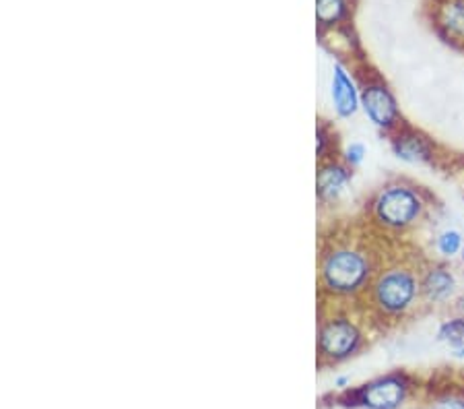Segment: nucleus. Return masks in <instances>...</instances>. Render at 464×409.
Instances as JSON below:
<instances>
[{
  "label": "nucleus",
  "instance_id": "6e6552de",
  "mask_svg": "<svg viewBox=\"0 0 464 409\" xmlns=\"http://www.w3.org/2000/svg\"><path fill=\"white\" fill-rule=\"evenodd\" d=\"M351 178H353V168H349L345 161H336L333 158L322 161L316 176L318 197L322 203H336L345 195Z\"/></svg>",
  "mask_w": 464,
  "mask_h": 409
},
{
  "label": "nucleus",
  "instance_id": "0eeeda50",
  "mask_svg": "<svg viewBox=\"0 0 464 409\" xmlns=\"http://www.w3.org/2000/svg\"><path fill=\"white\" fill-rule=\"evenodd\" d=\"M409 393V383L402 375H386L363 385L357 391L359 405L365 409H399Z\"/></svg>",
  "mask_w": 464,
  "mask_h": 409
},
{
  "label": "nucleus",
  "instance_id": "39448f33",
  "mask_svg": "<svg viewBox=\"0 0 464 409\" xmlns=\"http://www.w3.org/2000/svg\"><path fill=\"white\" fill-rule=\"evenodd\" d=\"M362 108L376 129L391 132L401 126V108L392 89L380 77L365 81L362 87Z\"/></svg>",
  "mask_w": 464,
  "mask_h": 409
},
{
  "label": "nucleus",
  "instance_id": "4468645a",
  "mask_svg": "<svg viewBox=\"0 0 464 409\" xmlns=\"http://www.w3.org/2000/svg\"><path fill=\"white\" fill-rule=\"evenodd\" d=\"M438 339L448 344V347L462 344L464 341V316L460 315V316L448 318V321L441 323L438 329Z\"/></svg>",
  "mask_w": 464,
  "mask_h": 409
},
{
  "label": "nucleus",
  "instance_id": "2eb2a0df",
  "mask_svg": "<svg viewBox=\"0 0 464 409\" xmlns=\"http://www.w3.org/2000/svg\"><path fill=\"white\" fill-rule=\"evenodd\" d=\"M430 409H464V395L460 393H448V395L438 397Z\"/></svg>",
  "mask_w": 464,
  "mask_h": 409
},
{
  "label": "nucleus",
  "instance_id": "1a4fd4ad",
  "mask_svg": "<svg viewBox=\"0 0 464 409\" xmlns=\"http://www.w3.org/2000/svg\"><path fill=\"white\" fill-rule=\"evenodd\" d=\"M333 103L339 118H351L362 108V92L343 64L333 69Z\"/></svg>",
  "mask_w": 464,
  "mask_h": 409
},
{
  "label": "nucleus",
  "instance_id": "f8f14e48",
  "mask_svg": "<svg viewBox=\"0 0 464 409\" xmlns=\"http://www.w3.org/2000/svg\"><path fill=\"white\" fill-rule=\"evenodd\" d=\"M464 248V234L456 228H446L436 236V252L441 260L460 258V252Z\"/></svg>",
  "mask_w": 464,
  "mask_h": 409
},
{
  "label": "nucleus",
  "instance_id": "dca6fc26",
  "mask_svg": "<svg viewBox=\"0 0 464 409\" xmlns=\"http://www.w3.org/2000/svg\"><path fill=\"white\" fill-rule=\"evenodd\" d=\"M365 153H368V149H365L363 143H351L345 151V163L349 168L362 166L365 160Z\"/></svg>",
  "mask_w": 464,
  "mask_h": 409
},
{
  "label": "nucleus",
  "instance_id": "ddd939ff",
  "mask_svg": "<svg viewBox=\"0 0 464 409\" xmlns=\"http://www.w3.org/2000/svg\"><path fill=\"white\" fill-rule=\"evenodd\" d=\"M347 0H316V15L322 25H334L347 15Z\"/></svg>",
  "mask_w": 464,
  "mask_h": 409
},
{
  "label": "nucleus",
  "instance_id": "9b49d317",
  "mask_svg": "<svg viewBox=\"0 0 464 409\" xmlns=\"http://www.w3.org/2000/svg\"><path fill=\"white\" fill-rule=\"evenodd\" d=\"M438 19L448 35L464 40V0H446L441 5Z\"/></svg>",
  "mask_w": 464,
  "mask_h": 409
},
{
  "label": "nucleus",
  "instance_id": "423d86ee",
  "mask_svg": "<svg viewBox=\"0 0 464 409\" xmlns=\"http://www.w3.org/2000/svg\"><path fill=\"white\" fill-rule=\"evenodd\" d=\"M460 294V278L448 260H436L421 269V297L428 307H448Z\"/></svg>",
  "mask_w": 464,
  "mask_h": 409
},
{
  "label": "nucleus",
  "instance_id": "7ed1b4c3",
  "mask_svg": "<svg viewBox=\"0 0 464 409\" xmlns=\"http://www.w3.org/2000/svg\"><path fill=\"white\" fill-rule=\"evenodd\" d=\"M430 209L428 195L421 186L409 180H391L373 195L370 218L373 226L386 234H407L425 219Z\"/></svg>",
  "mask_w": 464,
  "mask_h": 409
},
{
  "label": "nucleus",
  "instance_id": "f257e3e1",
  "mask_svg": "<svg viewBox=\"0 0 464 409\" xmlns=\"http://www.w3.org/2000/svg\"><path fill=\"white\" fill-rule=\"evenodd\" d=\"M365 297L378 321H402L423 304L421 269L405 258L380 263Z\"/></svg>",
  "mask_w": 464,
  "mask_h": 409
},
{
  "label": "nucleus",
  "instance_id": "f3484780",
  "mask_svg": "<svg viewBox=\"0 0 464 409\" xmlns=\"http://www.w3.org/2000/svg\"><path fill=\"white\" fill-rule=\"evenodd\" d=\"M460 263L464 265V248H462V252H460Z\"/></svg>",
  "mask_w": 464,
  "mask_h": 409
},
{
  "label": "nucleus",
  "instance_id": "a211bd4d",
  "mask_svg": "<svg viewBox=\"0 0 464 409\" xmlns=\"http://www.w3.org/2000/svg\"><path fill=\"white\" fill-rule=\"evenodd\" d=\"M462 316H464V307H462Z\"/></svg>",
  "mask_w": 464,
  "mask_h": 409
},
{
  "label": "nucleus",
  "instance_id": "f03ea898",
  "mask_svg": "<svg viewBox=\"0 0 464 409\" xmlns=\"http://www.w3.org/2000/svg\"><path fill=\"white\" fill-rule=\"evenodd\" d=\"M380 263L368 244L343 240L328 247L320 257V286L334 297L365 294Z\"/></svg>",
  "mask_w": 464,
  "mask_h": 409
},
{
  "label": "nucleus",
  "instance_id": "20e7f679",
  "mask_svg": "<svg viewBox=\"0 0 464 409\" xmlns=\"http://www.w3.org/2000/svg\"><path fill=\"white\" fill-rule=\"evenodd\" d=\"M363 344V331L355 318L347 315L328 316L320 325L318 349L328 360H345Z\"/></svg>",
  "mask_w": 464,
  "mask_h": 409
},
{
  "label": "nucleus",
  "instance_id": "9d476101",
  "mask_svg": "<svg viewBox=\"0 0 464 409\" xmlns=\"http://www.w3.org/2000/svg\"><path fill=\"white\" fill-rule=\"evenodd\" d=\"M392 151L407 163H428L433 160V143L430 137L413 129H401L392 137Z\"/></svg>",
  "mask_w": 464,
  "mask_h": 409
}]
</instances>
